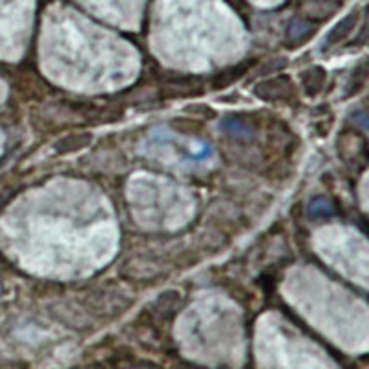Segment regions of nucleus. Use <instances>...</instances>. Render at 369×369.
<instances>
[{
  "label": "nucleus",
  "instance_id": "8",
  "mask_svg": "<svg viewBox=\"0 0 369 369\" xmlns=\"http://www.w3.org/2000/svg\"><path fill=\"white\" fill-rule=\"evenodd\" d=\"M351 118L357 122L358 126L369 129V113H366V111H357V113H353Z\"/></svg>",
  "mask_w": 369,
  "mask_h": 369
},
{
  "label": "nucleus",
  "instance_id": "4",
  "mask_svg": "<svg viewBox=\"0 0 369 369\" xmlns=\"http://www.w3.org/2000/svg\"><path fill=\"white\" fill-rule=\"evenodd\" d=\"M358 21V13L353 12L349 13L347 17L342 18L338 25L334 26L333 30H331V34L327 36V44L331 47V44H338L340 41H344L345 37L349 36L353 31V28H355V25H357Z\"/></svg>",
  "mask_w": 369,
  "mask_h": 369
},
{
  "label": "nucleus",
  "instance_id": "6",
  "mask_svg": "<svg viewBox=\"0 0 369 369\" xmlns=\"http://www.w3.org/2000/svg\"><path fill=\"white\" fill-rule=\"evenodd\" d=\"M310 214L312 216H329V214H333V205L327 200L318 198L310 203Z\"/></svg>",
  "mask_w": 369,
  "mask_h": 369
},
{
  "label": "nucleus",
  "instance_id": "7",
  "mask_svg": "<svg viewBox=\"0 0 369 369\" xmlns=\"http://www.w3.org/2000/svg\"><path fill=\"white\" fill-rule=\"evenodd\" d=\"M366 41H369V8L366 10V18H364V26L360 34L355 39V44H364Z\"/></svg>",
  "mask_w": 369,
  "mask_h": 369
},
{
  "label": "nucleus",
  "instance_id": "3",
  "mask_svg": "<svg viewBox=\"0 0 369 369\" xmlns=\"http://www.w3.org/2000/svg\"><path fill=\"white\" fill-rule=\"evenodd\" d=\"M301 78H303V87H305L307 94L314 97V94H318V92L323 89L327 74H325L323 68L312 67V68H309V71H305V73L301 74Z\"/></svg>",
  "mask_w": 369,
  "mask_h": 369
},
{
  "label": "nucleus",
  "instance_id": "5",
  "mask_svg": "<svg viewBox=\"0 0 369 369\" xmlns=\"http://www.w3.org/2000/svg\"><path fill=\"white\" fill-rule=\"evenodd\" d=\"M369 76V58L362 60L357 65V68L353 71V76L349 79V85H347V89H345V97H353V94H357L360 89L366 84V79Z\"/></svg>",
  "mask_w": 369,
  "mask_h": 369
},
{
  "label": "nucleus",
  "instance_id": "1",
  "mask_svg": "<svg viewBox=\"0 0 369 369\" xmlns=\"http://www.w3.org/2000/svg\"><path fill=\"white\" fill-rule=\"evenodd\" d=\"M294 92V85L286 78H273L268 81H262L255 87V94L262 100L279 102V100H288Z\"/></svg>",
  "mask_w": 369,
  "mask_h": 369
},
{
  "label": "nucleus",
  "instance_id": "2",
  "mask_svg": "<svg viewBox=\"0 0 369 369\" xmlns=\"http://www.w3.org/2000/svg\"><path fill=\"white\" fill-rule=\"evenodd\" d=\"M316 28L310 25L309 21H303V18H294L288 25L286 30V42L288 47H299L305 41H309L310 37L314 36Z\"/></svg>",
  "mask_w": 369,
  "mask_h": 369
}]
</instances>
